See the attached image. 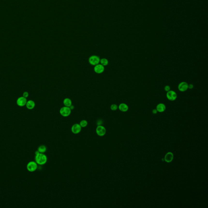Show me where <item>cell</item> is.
Instances as JSON below:
<instances>
[{
	"label": "cell",
	"mask_w": 208,
	"mask_h": 208,
	"mask_svg": "<svg viewBox=\"0 0 208 208\" xmlns=\"http://www.w3.org/2000/svg\"><path fill=\"white\" fill-rule=\"evenodd\" d=\"M29 96V94L27 91H24V92L23 93V95H22V96L26 98H28Z\"/></svg>",
	"instance_id": "ffe728a7"
},
{
	"label": "cell",
	"mask_w": 208,
	"mask_h": 208,
	"mask_svg": "<svg viewBox=\"0 0 208 208\" xmlns=\"http://www.w3.org/2000/svg\"><path fill=\"white\" fill-rule=\"evenodd\" d=\"M46 147L45 145H41L38 147V150L39 153H44L46 151Z\"/></svg>",
	"instance_id": "2e32d148"
},
{
	"label": "cell",
	"mask_w": 208,
	"mask_h": 208,
	"mask_svg": "<svg viewBox=\"0 0 208 208\" xmlns=\"http://www.w3.org/2000/svg\"><path fill=\"white\" fill-rule=\"evenodd\" d=\"M100 63L104 66H107L109 64V61L107 59H100Z\"/></svg>",
	"instance_id": "e0dca14e"
},
{
	"label": "cell",
	"mask_w": 208,
	"mask_h": 208,
	"mask_svg": "<svg viewBox=\"0 0 208 208\" xmlns=\"http://www.w3.org/2000/svg\"><path fill=\"white\" fill-rule=\"evenodd\" d=\"M104 67L101 64H98L94 66V71L97 74H101L104 72Z\"/></svg>",
	"instance_id": "30bf717a"
},
{
	"label": "cell",
	"mask_w": 208,
	"mask_h": 208,
	"mask_svg": "<svg viewBox=\"0 0 208 208\" xmlns=\"http://www.w3.org/2000/svg\"><path fill=\"white\" fill-rule=\"evenodd\" d=\"M82 127L79 124H75L72 125L71 128V131L74 134H79L81 131Z\"/></svg>",
	"instance_id": "ba28073f"
},
{
	"label": "cell",
	"mask_w": 208,
	"mask_h": 208,
	"mask_svg": "<svg viewBox=\"0 0 208 208\" xmlns=\"http://www.w3.org/2000/svg\"><path fill=\"white\" fill-rule=\"evenodd\" d=\"M63 103L65 106L69 107H70L72 105V100H71V99H70L69 98H66L64 99Z\"/></svg>",
	"instance_id": "9a60e30c"
},
{
	"label": "cell",
	"mask_w": 208,
	"mask_h": 208,
	"mask_svg": "<svg viewBox=\"0 0 208 208\" xmlns=\"http://www.w3.org/2000/svg\"><path fill=\"white\" fill-rule=\"evenodd\" d=\"M70 109H71V110H73V109H74V106L72 105H71V106L70 107Z\"/></svg>",
	"instance_id": "cb8c5ba5"
},
{
	"label": "cell",
	"mask_w": 208,
	"mask_h": 208,
	"mask_svg": "<svg viewBox=\"0 0 208 208\" xmlns=\"http://www.w3.org/2000/svg\"><path fill=\"white\" fill-rule=\"evenodd\" d=\"M164 90H165V91H167V92L169 91L170 90V86L169 85L165 86V87H164Z\"/></svg>",
	"instance_id": "44dd1931"
},
{
	"label": "cell",
	"mask_w": 208,
	"mask_h": 208,
	"mask_svg": "<svg viewBox=\"0 0 208 208\" xmlns=\"http://www.w3.org/2000/svg\"><path fill=\"white\" fill-rule=\"evenodd\" d=\"M60 113L61 115L64 117H68L70 116L71 113V110L69 107H62L60 110Z\"/></svg>",
	"instance_id": "7a4b0ae2"
},
{
	"label": "cell",
	"mask_w": 208,
	"mask_h": 208,
	"mask_svg": "<svg viewBox=\"0 0 208 208\" xmlns=\"http://www.w3.org/2000/svg\"><path fill=\"white\" fill-rule=\"evenodd\" d=\"M96 133L98 136L103 137L105 134L106 129L104 126L98 125L96 128Z\"/></svg>",
	"instance_id": "8992f818"
},
{
	"label": "cell",
	"mask_w": 208,
	"mask_h": 208,
	"mask_svg": "<svg viewBox=\"0 0 208 208\" xmlns=\"http://www.w3.org/2000/svg\"><path fill=\"white\" fill-rule=\"evenodd\" d=\"M110 108L111 110L114 111L117 110L118 108V107L116 104H112Z\"/></svg>",
	"instance_id": "d6986e66"
},
{
	"label": "cell",
	"mask_w": 208,
	"mask_h": 208,
	"mask_svg": "<svg viewBox=\"0 0 208 208\" xmlns=\"http://www.w3.org/2000/svg\"><path fill=\"white\" fill-rule=\"evenodd\" d=\"M188 84L186 82H182L178 85V89L180 91L184 92L188 89Z\"/></svg>",
	"instance_id": "9c48e42d"
},
{
	"label": "cell",
	"mask_w": 208,
	"mask_h": 208,
	"mask_svg": "<svg viewBox=\"0 0 208 208\" xmlns=\"http://www.w3.org/2000/svg\"><path fill=\"white\" fill-rule=\"evenodd\" d=\"M47 157L44 153H39L35 156V161L37 164L43 165L47 162Z\"/></svg>",
	"instance_id": "6da1fadb"
},
{
	"label": "cell",
	"mask_w": 208,
	"mask_h": 208,
	"mask_svg": "<svg viewBox=\"0 0 208 208\" xmlns=\"http://www.w3.org/2000/svg\"><path fill=\"white\" fill-rule=\"evenodd\" d=\"M188 89H192L193 88V85L192 84H189L188 85Z\"/></svg>",
	"instance_id": "7402d4cb"
},
{
	"label": "cell",
	"mask_w": 208,
	"mask_h": 208,
	"mask_svg": "<svg viewBox=\"0 0 208 208\" xmlns=\"http://www.w3.org/2000/svg\"><path fill=\"white\" fill-rule=\"evenodd\" d=\"M27 99L23 96L20 97L18 98L16 100V104L19 107H23L26 105L27 103Z\"/></svg>",
	"instance_id": "52a82bcc"
},
{
	"label": "cell",
	"mask_w": 208,
	"mask_h": 208,
	"mask_svg": "<svg viewBox=\"0 0 208 208\" xmlns=\"http://www.w3.org/2000/svg\"><path fill=\"white\" fill-rule=\"evenodd\" d=\"M25 106L27 109H29V110H32L35 108V106H36V104H35L34 101L33 100H29L27 101Z\"/></svg>",
	"instance_id": "7c38bea8"
},
{
	"label": "cell",
	"mask_w": 208,
	"mask_h": 208,
	"mask_svg": "<svg viewBox=\"0 0 208 208\" xmlns=\"http://www.w3.org/2000/svg\"><path fill=\"white\" fill-rule=\"evenodd\" d=\"M118 109L119 110L122 112H126L128 110V106L126 104L124 103H122L119 104L118 106Z\"/></svg>",
	"instance_id": "5bb4252c"
},
{
	"label": "cell",
	"mask_w": 208,
	"mask_h": 208,
	"mask_svg": "<svg viewBox=\"0 0 208 208\" xmlns=\"http://www.w3.org/2000/svg\"><path fill=\"white\" fill-rule=\"evenodd\" d=\"M27 168L29 171L33 172L36 171L37 168V164L36 161H30L27 164Z\"/></svg>",
	"instance_id": "3957f363"
},
{
	"label": "cell",
	"mask_w": 208,
	"mask_h": 208,
	"mask_svg": "<svg viewBox=\"0 0 208 208\" xmlns=\"http://www.w3.org/2000/svg\"><path fill=\"white\" fill-rule=\"evenodd\" d=\"M166 97L168 100L173 101L176 100L177 95L175 91L172 90H170L167 93Z\"/></svg>",
	"instance_id": "5b68a950"
},
{
	"label": "cell",
	"mask_w": 208,
	"mask_h": 208,
	"mask_svg": "<svg viewBox=\"0 0 208 208\" xmlns=\"http://www.w3.org/2000/svg\"><path fill=\"white\" fill-rule=\"evenodd\" d=\"M173 158H174V155L172 153L169 152H168L165 155L164 159L166 162L170 163L172 161Z\"/></svg>",
	"instance_id": "8fae6325"
},
{
	"label": "cell",
	"mask_w": 208,
	"mask_h": 208,
	"mask_svg": "<svg viewBox=\"0 0 208 208\" xmlns=\"http://www.w3.org/2000/svg\"><path fill=\"white\" fill-rule=\"evenodd\" d=\"M152 113H153L154 114H156V113H157L158 112L157 111V110H156V109H154L153 110H152Z\"/></svg>",
	"instance_id": "603a6c76"
},
{
	"label": "cell",
	"mask_w": 208,
	"mask_h": 208,
	"mask_svg": "<svg viewBox=\"0 0 208 208\" xmlns=\"http://www.w3.org/2000/svg\"><path fill=\"white\" fill-rule=\"evenodd\" d=\"M79 124L82 128H85V127H86L88 125V122L87 121L83 119V120H82L80 122Z\"/></svg>",
	"instance_id": "ac0fdd59"
},
{
	"label": "cell",
	"mask_w": 208,
	"mask_h": 208,
	"mask_svg": "<svg viewBox=\"0 0 208 208\" xmlns=\"http://www.w3.org/2000/svg\"><path fill=\"white\" fill-rule=\"evenodd\" d=\"M100 58L97 55H92L90 56L89 58V63L92 66H96L100 63Z\"/></svg>",
	"instance_id": "277c9868"
},
{
	"label": "cell",
	"mask_w": 208,
	"mask_h": 208,
	"mask_svg": "<svg viewBox=\"0 0 208 208\" xmlns=\"http://www.w3.org/2000/svg\"><path fill=\"white\" fill-rule=\"evenodd\" d=\"M156 109L157 110L158 112L160 113H162L165 111V110H166V106L165 105V104L163 103H159L156 106Z\"/></svg>",
	"instance_id": "4fadbf2b"
}]
</instances>
